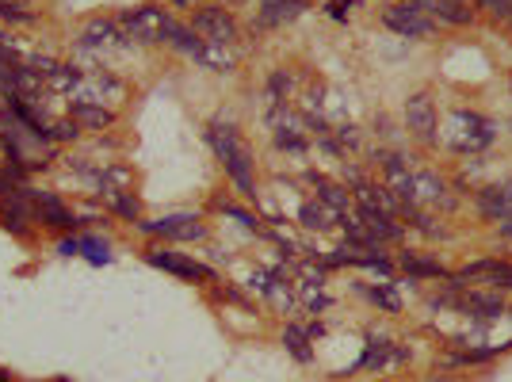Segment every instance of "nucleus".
<instances>
[{
  "label": "nucleus",
  "mask_w": 512,
  "mask_h": 382,
  "mask_svg": "<svg viewBox=\"0 0 512 382\" xmlns=\"http://www.w3.org/2000/svg\"><path fill=\"white\" fill-rule=\"evenodd\" d=\"M402 360H409V348H402V344H394V340L386 337H367L363 356L356 360L352 371H386V367H394V363Z\"/></svg>",
  "instance_id": "obj_19"
},
{
  "label": "nucleus",
  "mask_w": 512,
  "mask_h": 382,
  "mask_svg": "<svg viewBox=\"0 0 512 382\" xmlns=\"http://www.w3.org/2000/svg\"><path fill=\"white\" fill-rule=\"evenodd\" d=\"M0 172H4V165H0Z\"/></svg>",
  "instance_id": "obj_40"
},
{
  "label": "nucleus",
  "mask_w": 512,
  "mask_h": 382,
  "mask_svg": "<svg viewBox=\"0 0 512 382\" xmlns=\"http://www.w3.org/2000/svg\"><path fill=\"white\" fill-rule=\"evenodd\" d=\"M360 295L371 298L379 310H386V314H398L402 310V298H398V291H394V283H379V287H371V283H360Z\"/></svg>",
  "instance_id": "obj_28"
},
{
  "label": "nucleus",
  "mask_w": 512,
  "mask_h": 382,
  "mask_svg": "<svg viewBox=\"0 0 512 382\" xmlns=\"http://www.w3.org/2000/svg\"><path fill=\"white\" fill-rule=\"evenodd\" d=\"M142 260L153 264V268H161V272H169V276L184 279V283H199V287L218 283V272H214L211 264H203V260H195V256L180 253V249H172V245H165V241H150L146 253H142Z\"/></svg>",
  "instance_id": "obj_8"
},
{
  "label": "nucleus",
  "mask_w": 512,
  "mask_h": 382,
  "mask_svg": "<svg viewBox=\"0 0 512 382\" xmlns=\"http://www.w3.org/2000/svg\"><path fill=\"white\" fill-rule=\"evenodd\" d=\"M130 39L123 35V27L115 16H88L77 31H73V50L81 58H107V54H119L130 50Z\"/></svg>",
  "instance_id": "obj_7"
},
{
  "label": "nucleus",
  "mask_w": 512,
  "mask_h": 382,
  "mask_svg": "<svg viewBox=\"0 0 512 382\" xmlns=\"http://www.w3.org/2000/svg\"><path fill=\"white\" fill-rule=\"evenodd\" d=\"M77 237H81V260L96 264V268H104V264H111V260H115V253H111V241H107L104 234L81 230Z\"/></svg>",
  "instance_id": "obj_26"
},
{
  "label": "nucleus",
  "mask_w": 512,
  "mask_h": 382,
  "mask_svg": "<svg viewBox=\"0 0 512 382\" xmlns=\"http://www.w3.org/2000/svg\"><path fill=\"white\" fill-rule=\"evenodd\" d=\"M493 138H497V123L482 111H470V107H451L444 127H440V146H448L459 157L482 153L486 146H493Z\"/></svg>",
  "instance_id": "obj_2"
},
{
  "label": "nucleus",
  "mask_w": 512,
  "mask_h": 382,
  "mask_svg": "<svg viewBox=\"0 0 512 382\" xmlns=\"http://www.w3.org/2000/svg\"><path fill=\"white\" fill-rule=\"evenodd\" d=\"M482 16H490L497 27H512V0H474Z\"/></svg>",
  "instance_id": "obj_30"
},
{
  "label": "nucleus",
  "mask_w": 512,
  "mask_h": 382,
  "mask_svg": "<svg viewBox=\"0 0 512 382\" xmlns=\"http://www.w3.org/2000/svg\"><path fill=\"white\" fill-rule=\"evenodd\" d=\"M203 138L214 149V157H218V165H222V172L234 184L237 195L256 203V195H260V184H256V153L241 138V130L234 123H226V119H211L207 130H203Z\"/></svg>",
  "instance_id": "obj_1"
},
{
  "label": "nucleus",
  "mask_w": 512,
  "mask_h": 382,
  "mask_svg": "<svg viewBox=\"0 0 512 382\" xmlns=\"http://www.w3.org/2000/svg\"><path fill=\"white\" fill-rule=\"evenodd\" d=\"M448 283H455V287H470V283H486L490 291L512 295V260H474V264H467V268L451 272Z\"/></svg>",
  "instance_id": "obj_14"
},
{
  "label": "nucleus",
  "mask_w": 512,
  "mask_h": 382,
  "mask_svg": "<svg viewBox=\"0 0 512 382\" xmlns=\"http://www.w3.org/2000/svg\"><path fill=\"white\" fill-rule=\"evenodd\" d=\"M134 234L150 237V241H165V245H195V241H207L211 237V226L203 222V214L176 211V214H161V218H142L134 226Z\"/></svg>",
  "instance_id": "obj_5"
},
{
  "label": "nucleus",
  "mask_w": 512,
  "mask_h": 382,
  "mask_svg": "<svg viewBox=\"0 0 512 382\" xmlns=\"http://www.w3.org/2000/svg\"><path fill=\"white\" fill-rule=\"evenodd\" d=\"M0 230L12 234L16 241H35L39 226H35V211H31V199L23 195V184L8 195H0Z\"/></svg>",
  "instance_id": "obj_13"
},
{
  "label": "nucleus",
  "mask_w": 512,
  "mask_h": 382,
  "mask_svg": "<svg viewBox=\"0 0 512 382\" xmlns=\"http://www.w3.org/2000/svg\"><path fill=\"white\" fill-rule=\"evenodd\" d=\"M398 268L409 272V279H451V272L440 260H425L421 253H402L398 256Z\"/></svg>",
  "instance_id": "obj_25"
},
{
  "label": "nucleus",
  "mask_w": 512,
  "mask_h": 382,
  "mask_svg": "<svg viewBox=\"0 0 512 382\" xmlns=\"http://www.w3.org/2000/svg\"><path fill=\"white\" fill-rule=\"evenodd\" d=\"M0 23L4 27H39L43 12L31 8L27 0H0Z\"/></svg>",
  "instance_id": "obj_24"
},
{
  "label": "nucleus",
  "mask_w": 512,
  "mask_h": 382,
  "mask_svg": "<svg viewBox=\"0 0 512 382\" xmlns=\"http://www.w3.org/2000/svg\"><path fill=\"white\" fill-rule=\"evenodd\" d=\"M115 20H119L123 35L134 46H161L165 43V27H169L172 12L161 8V4H134V8L115 12Z\"/></svg>",
  "instance_id": "obj_9"
},
{
  "label": "nucleus",
  "mask_w": 512,
  "mask_h": 382,
  "mask_svg": "<svg viewBox=\"0 0 512 382\" xmlns=\"http://www.w3.org/2000/svg\"><path fill=\"white\" fill-rule=\"evenodd\" d=\"M314 4L310 0H264L253 16V35H264V31H279L287 23H295L299 16H306Z\"/></svg>",
  "instance_id": "obj_15"
},
{
  "label": "nucleus",
  "mask_w": 512,
  "mask_h": 382,
  "mask_svg": "<svg viewBox=\"0 0 512 382\" xmlns=\"http://www.w3.org/2000/svg\"><path fill=\"white\" fill-rule=\"evenodd\" d=\"M104 211L115 214L119 222H127V226H138L146 214H142V199L134 195V191H119V195H107L104 199Z\"/></svg>",
  "instance_id": "obj_23"
},
{
  "label": "nucleus",
  "mask_w": 512,
  "mask_h": 382,
  "mask_svg": "<svg viewBox=\"0 0 512 382\" xmlns=\"http://www.w3.org/2000/svg\"><path fill=\"white\" fill-rule=\"evenodd\" d=\"M497 230H501L505 237H512V218H501V222H497Z\"/></svg>",
  "instance_id": "obj_34"
},
{
  "label": "nucleus",
  "mask_w": 512,
  "mask_h": 382,
  "mask_svg": "<svg viewBox=\"0 0 512 382\" xmlns=\"http://www.w3.org/2000/svg\"><path fill=\"white\" fill-rule=\"evenodd\" d=\"M195 4H207V0H192V8H195Z\"/></svg>",
  "instance_id": "obj_38"
},
{
  "label": "nucleus",
  "mask_w": 512,
  "mask_h": 382,
  "mask_svg": "<svg viewBox=\"0 0 512 382\" xmlns=\"http://www.w3.org/2000/svg\"><path fill=\"white\" fill-rule=\"evenodd\" d=\"M337 4H356V0H337Z\"/></svg>",
  "instance_id": "obj_37"
},
{
  "label": "nucleus",
  "mask_w": 512,
  "mask_h": 382,
  "mask_svg": "<svg viewBox=\"0 0 512 382\" xmlns=\"http://www.w3.org/2000/svg\"><path fill=\"white\" fill-rule=\"evenodd\" d=\"M497 191H501V199H505V207H509V214H512V180L509 184H501Z\"/></svg>",
  "instance_id": "obj_33"
},
{
  "label": "nucleus",
  "mask_w": 512,
  "mask_h": 382,
  "mask_svg": "<svg viewBox=\"0 0 512 382\" xmlns=\"http://www.w3.org/2000/svg\"><path fill=\"white\" fill-rule=\"evenodd\" d=\"M390 4H402V0H390Z\"/></svg>",
  "instance_id": "obj_39"
},
{
  "label": "nucleus",
  "mask_w": 512,
  "mask_h": 382,
  "mask_svg": "<svg viewBox=\"0 0 512 382\" xmlns=\"http://www.w3.org/2000/svg\"><path fill=\"white\" fill-rule=\"evenodd\" d=\"M172 8H180V12H184V8H192V0H169Z\"/></svg>",
  "instance_id": "obj_36"
},
{
  "label": "nucleus",
  "mask_w": 512,
  "mask_h": 382,
  "mask_svg": "<svg viewBox=\"0 0 512 382\" xmlns=\"http://www.w3.org/2000/svg\"><path fill=\"white\" fill-rule=\"evenodd\" d=\"M161 46H169L172 54H180V58H188V62L203 65V69H211V73H234L237 69L234 50H222V46L203 43L192 27H188L184 20H176V16H172L169 27H165V43Z\"/></svg>",
  "instance_id": "obj_3"
},
{
  "label": "nucleus",
  "mask_w": 512,
  "mask_h": 382,
  "mask_svg": "<svg viewBox=\"0 0 512 382\" xmlns=\"http://www.w3.org/2000/svg\"><path fill=\"white\" fill-rule=\"evenodd\" d=\"M23 195L31 199V211H35V226L46 230V234L62 237V234H81V218H77V207H69L58 191L50 188H35L31 180L23 184Z\"/></svg>",
  "instance_id": "obj_4"
},
{
  "label": "nucleus",
  "mask_w": 512,
  "mask_h": 382,
  "mask_svg": "<svg viewBox=\"0 0 512 382\" xmlns=\"http://www.w3.org/2000/svg\"><path fill=\"white\" fill-rule=\"evenodd\" d=\"M65 115L85 130V134H111L119 127V111H111L104 104H85V100H69L65 104Z\"/></svg>",
  "instance_id": "obj_18"
},
{
  "label": "nucleus",
  "mask_w": 512,
  "mask_h": 382,
  "mask_svg": "<svg viewBox=\"0 0 512 382\" xmlns=\"http://www.w3.org/2000/svg\"><path fill=\"white\" fill-rule=\"evenodd\" d=\"M0 382H16V375H12L8 367H0Z\"/></svg>",
  "instance_id": "obj_35"
},
{
  "label": "nucleus",
  "mask_w": 512,
  "mask_h": 382,
  "mask_svg": "<svg viewBox=\"0 0 512 382\" xmlns=\"http://www.w3.org/2000/svg\"><path fill=\"white\" fill-rule=\"evenodd\" d=\"M306 184L314 188V195H318L325 207H333V211L341 214H352L356 211V199H352V191L344 188V184H337V180H329V176H321V172H306Z\"/></svg>",
  "instance_id": "obj_21"
},
{
  "label": "nucleus",
  "mask_w": 512,
  "mask_h": 382,
  "mask_svg": "<svg viewBox=\"0 0 512 382\" xmlns=\"http://www.w3.org/2000/svg\"><path fill=\"white\" fill-rule=\"evenodd\" d=\"M402 119H406V134L421 149L440 146V111H436L432 92H413L402 107Z\"/></svg>",
  "instance_id": "obj_11"
},
{
  "label": "nucleus",
  "mask_w": 512,
  "mask_h": 382,
  "mask_svg": "<svg viewBox=\"0 0 512 382\" xmlns=\"http://www.w3.org/2000/svg\"><path fill=\"white\" fill-rule=\"evenodd\" d=\"M214 211L230 214L237 226H245L249 234H264V230H268V222H260V218H256L249 207H241V203H234V199H218V203H214Z\"/></svg>",
  "instance_id": "obj_27"
},
{
  "label": "nucleus",
  "mask_w": 512,
  "mask_h": 382,
  "mask_svg": "<svg viewBox=\"0 0 512 382\" xmlns=\"http://www.w3.org/2000/svg\"><path fill=\"white\" fill-rule=\"evenodd\" d=\"M379 20H383V27H390L398 39H432L440 27H436V20L428 16V12H421L417 4H386L383 12H379Z\"/></svg>",
  "instance_id": "obj_12"
},
{
  "label": "nucleus",
  "mask_w": 512,
  "mask_h": 382,
  "mask_svg": "<svg viewBox=\"0 0 512 382\" xmlns=\"http://www.w3.org/2000/svg\"><path fill=\"white\" fill-rule=\"evenodd\" d=\"M302 127H306V123H302L287 104L272 107V138H276L279 149H287V153H306V149H310V134Z\"/></svg>",
  "instance_id": "obj_17"
},
{
  "label": "nucleus",
  "mask_w": 512,
  "mask_h": 382,
  "mask_svg": "<svg viewBox=\"0 0 512 382\" xmlns=\"http://www.w3.org/2000/svg\"><path fill=\"white\" fill-rule=\"evenodd\" d=\"M73 100H85V104H104L111 111L130 100V85L115 73V69H104V65H85V81L77 88Z\"/></svg>",
  "instance_id": "obj_10"
},
{
  "label": "nucleus",
  "mask_w": 512,
  "mask_h": 382,
  "mask_svg": "<svg viewBox=\"0 0 512 382\" xmlns=\"http://www.w3.org/2000/svg\"><path fill=\"white\" fill-rule=\"evenodd\" d=\"M188 27H192L203 43L222 46V50H234V46L241 43V35H245V27H241V20L234 16V8H226V4H218V0H207V4L192 8Z\"/></svg>",
  "instance_id": "obj_6"
},
{
  "label": "nucleus",
  "mask_w": 512,
  "mask_h": 382,
  "mask_svg": "<svg viewBox=\"0 0 512 382\" xmlns=\"http://www.w3.org/2000/svg\"><path fill=\"white\" fill-rule=\"evenodd\" d=\"M413 203L417 207H432V211H455V195H451L448 180L436 176L432 169L413 172Z\"/></svg>",
  "instance_id": "obj_16"
},
{
  "label": "nucleus",
  "mask_w": 512,
  "mask_h": 382,
  "mask_svg": "<svg viewBox=\"0 0 512 382\" xmlns=\"http://www.w3.org/2000/svg\"><path fill=\"white\" fill-rule=\"evenodd\" d=\"M333 138H337V146L348 153V149H360V127L356 123H341V127L333 130Z\"/></svg>",
  "instance_id": "obj_31"
},
{
  "label": "nucleus",
  "mask_w": 512,
  "mask_h": 382,
  "mask_svg": "<svg viewBox=\"0 0 512 382\" xmlns=\"http://www.w3.org/2000/svg\"><path fill=\"white\" fill-rule=\"evenodd\" d=\"M54 253H58V256H81V237L62 234L58 241H54Z\"/></svg>",
  "instance_id": "obj_32"
},
{
  "label": "nucleus",
  "mask_w": 512,
  "mask_h": 382,
  "mask_svg": "<svg viewBox=\"0 0 512 382\" xmlns=\"http://www.w3.org/2000/svg\"><path fill=\"white\" fill-rule=\"evenodd\" d=\"M295 218H299L302 230H310V234H337V230H341V214L333 211V207H325L318 195L302 199V207Z\"/></svg>",
  "instance_id": "obj_20"
},
{
  "label": "nucleus",
  "mask_w": 512,
  "mask_h": 382,
  "mask_svg": "<svg viewBox=\"0 0 512 382\" xmlns=\"http://www.w3.org/2000/svg\"><path fill=\"white\" fill-rule=\"evenodd\" d=\"M279 344L287 348V356L299 363H314V337H310V329L302 325V321H287L283 325V333H279Z\"/></svg>",
  "instance_id": "obj_22"
},
{
  "label": "nucleus",
  "mask_w": 512,
  "mask_h": 382,
  "mask_svg": "<svg viewBox=\"0 0 512 382\" xmlns=\"http://www.w3.org/2000/svg\"><path fill=\"white\" fill-rule=\"evenodd\" d=\"M85 138H88V134H85L81 127H77V123H73L69 115H58V119H54V146H58V149H65V146H81Z\"/></svg>",
  "instance_id": "obj_29"
}]
</instances>
